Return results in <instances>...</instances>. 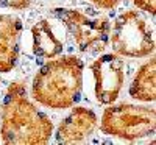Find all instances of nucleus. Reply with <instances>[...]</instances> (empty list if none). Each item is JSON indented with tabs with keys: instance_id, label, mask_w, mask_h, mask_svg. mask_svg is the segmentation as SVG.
Instances as JSON below:
<instances>
[{
	"instance_id": "nucleus-1",
	"label": "nucleus",
	"mask_w": 156,
	"mask_h": 145,
	"mask_svg": "<svg viewBox=\"0 0 156 145\" xmlns=\"http://www.w3.org/2000/svg\"><path fill=\"white\" fill-rule=\"evenodd\" d=\"M53 136L50 117L28 98L23 81H12L2 101L0 137L6 145L48 143Z\"/></svg>"
},
{
	"instance_id": "nucleus-2",
	"label": "nucleus",
	"mask_w": 156,
	"mask_h": 145,
	"mask_svg": "<svg viewBox=\"0 0 156 145\" xmlns=\"http://www.w3.org/2000/svg\"><path fill=\"white\" fill-rule=\"evenodd\" d=\"M83 61L75 55L48 59L31 83V97L51 109H69L81 98Z\"/></svg>"
},
{
	"instance_id": "nucleus-3",
	"label": "nucleus",
	"mask_w": 156,
	"mask_h": 145,
	"mask_svg": "<svg viewBox=\"0 0 156 145\" xmlns=\"http://www.w3.org/2000/svg\"><path fill=\"white\" fill-rule=\"evenodd\" d=\"M103 134L123 140H137L151 136L156 129V114L151 106L120 103L106 108L100 118Z\"/></svg>"
},
{
	"instance_id": "nucleus-4",
	"label": "nucleus",
	"mask_w": 156,
	"mask_h": 145,
	"mask_svg": "<svg viewBox=\"0 0 156 145\" xmlns=\"http://www.w3.org/2000/svg\"><path fill=\"white\" fill-rule=\"evenodd\" d=\"M114 53L125 58H144L154 51L153 31L147 20L136 9L123 11L109 30V41Z\"/></svg>"
},
{
	"instance_id": "nucleus-5",
	"label": "nucleus",
	"mask_w": 156,
	"mask_h": 145,
	"mask_svg": "<svg viewBox=\"0 0 156 145\" xmlns=\"http://www.w3.org/2000/svg\"><path fill=\"white\" fill-rule=\"evenodd\" d=\"M53 14L59 22H62L80 51L100 53L106 48L111 30L106 17L89 16L70 8H56L53 9Z\"/></svg>"
},
{
	"instance_id": "nucleus-6",
	"label": "nucleus",
	"mask_w": 156,
	"mask_h": 145,
	"mask_svg": "<svg viewBox=\"0 0 156 145\" xmlns=\"http://www.w3.org/2000/svg\"><path fill=\"white\" fill-rule=\"evenodd\" d=\"M95 98L101 104H112L125 84V61L117 53L98 56L90 64Z\"/></svg>"
},
{
	"instance_id": "nucleus-7",
	"label": "nucleus",
	"mask_w": 156,
	"mask_h": 145,
	"mask_svg": "<svg viewBox=\"0 0 156 145\" xmlns=\"http://www.w3.org/2000/svg\"><path fill=\"white\" fill-rule=\"evenodd\" d=\"M97 126H98V118L92 109L73 104L70 112L58 125L55 140L64 145L81 143L95 133Z\"/></svg>"
},
{
	"instance_id": "nucleus-8",
	"label": "nucleus",
	"mask_w": 156,
	"mask_h": 145,
	"mask_svg": "<svg viewBox=\"0 0 156 145\" xmlns=\"http://www.w3.org/2000/svg\"><path fill=\"white\" fill-rule=\"evenodd\" d=\"M22 22L12 14H0V73L16 67L20 50Z\"/></svg>"
},
{
	"instance_id": "nucleus-9",
	"label": "nucleus",
	"mask_w": 156,
	"mask_h": 145,
	"mask_svg": "<svg viewBox=\"0 0 156 145\" xmlns=\"http://www.w3.org/2000/svg\"><path fill=\"white\" fill-rule=\"evenodd\" d=\"M33 53L41 59H53L59 56L64 50V42L55 31L53 25L47 19H41L31 27Z\"/></svg>"
},
{
	"instance_id": "nucleus-10",
	"label": "nucleus",
	"mask_w": 156,
	"mask_h": 145,
	"mask_svg": "<svg viewBox=\"0 0 156 145\" xmlns=\"http://www.w3.org/2000/svg\"><path fill=\"white\" fill-rule=\"evenodd\" d=\"M156 61L150 58L137 69L131 84H129V97L137 101H154L156 98Z\"/></svg>"
},
{
	"instance_id": "nucleus-11",
	"label": "nucleus",
	"mask_w": 156,
	"mask_h": 145,
	"mask_svg": "<svg viewBox=\"0 0 156 145\" xmlns=\"http://www.w3.org/2000/svg\"><path fill=\"white\" fill-rule=\"evenodd\" d=\"M30 3H31V0H0V8L22 11V9H27Z\"/></svg>"
},
{
	"instance_id": "nucleus-12",
	"label": "nucleus",
	"mask_w": 156,
	"mask_h": 145,
	"mask_svg": "<svg viewBox=\"0 0 156 145\" xmlns=\"http://www.w3.org/2000/svg\"><path fill=\"white\" fill-rule=\"evenodd\" d=\"M133 3L137 9L140 11H145L150 12L151 16H154V11H156V0H133Z\"/></svg>"
},
{
	"instance_id": "nucleus-13",
	"label": "nucleus",
	"mask_w": 156,
	"mask_h": 145,
	"mask_svg": "<svg viewBox=\"0 0 156 145\" xmlns=\"http://www.w3.org/2000/svg\"><path fill=\"white\" fill-rule=\"evenodd\" d=\"M90 3H94L97 8L101 9H112L114 6H117L122 0H89Z\"/></svg>"
},
{
	"instance_id": "nucleus-14",
	"label": "nucleus",
	"mask_w": 156,
	"mask_h": 145,
	"mask_svg": "<svg viewBox=\"0 0 156 145\" xmlns=\"http://www.w3.org/2000/svg\"><path fill=\"white\" fill-rule=\"evenodd\" d=\"M0 86H2V81H0Z\"/></svg>"
}]
</instances>
